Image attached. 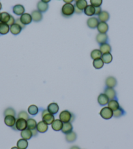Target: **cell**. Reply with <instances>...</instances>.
Masks as SVG:
<instances>
[{"instance_id": "cell-1", "label": "cell", "mask_w": 133, "mask_h": 149, "mask_svg": "<svg viewBox=\"0 0 133 149\" xmlns=\"http://www.w3.org/2000/svg\"><path fill=\"white\" fill-rule=\"evenodd\" d=\"M75 119V116L73 113L67 110L63 111L60 114V120L63 123H66V122H73Z\"/></svg>"}, {"instance_id": "cell-2", "label": "cell", "mask_w": 133, "mask_h": 149, "mask_svg": "<svg viewBox=\"0 0 133 149\" xmlns=\"http://www.w3.org/2000/svg\"><path fill=\"white\" fill-rule=\"evenodd\" d=\"M74 13V6L72 3H65L62 8V14L65 17H69Z\"/></svg>"}, {"instance_id": "cell-3", "label": "cell", "mask_w": 133, "mask_h": 149, "mask_svg": "<svg viewBox=\"0 0 133 149\" xmlns=\"http://www.w3.org/2000/svg\"><path fill=\"white\" fill-rule=\"evenodd\" d=\"M12 128L16 131H22L27 128V120L24 118L17 119L15 126H13Z\"/></svg>"}, {"instance_id": "cell-4", "label": "cell", "mask_w": 133, "mask_h": 149, "mask_svg": "<svg viewBox=\"0 0 133 149\" xmlns=\"http://www.w3.org/2000/svg\"><path fill=\"white\" fill-rule=\"evenodd\" d=\"M100 115L105 120L111 119L113 117V111L108 107H105L100 110Z\"/></svg>"}, {"instance_id": "cell-5", "label": "cell", "mask_w": 133, "mask_h": 149, "mask_svg": "<svg viewBox=\"0 0 133 149\" xmlns=\"http://www.w3.org/2000/svg\"><path fill=\"white\" fill-rule=\"evenodd\" d=\"M104 94H105L106 95H107V97H108V99L110 100L117 99L116 92V90L113 88L106 87L105 89Z\"/></svg>"}, {"instance_id": "cell-6", "label": "cell", "mask_w": 133, "mask_h": 149, "mask_svg": "<svg viewBox=\"0 0 133 149\" xmlns=\"http://www.w3.org/2000/svg\"><path fill=\"white\" fill-rule=\"evenodd\" d=\"M16 122H17V118H16V117L14 116L8 115V116H5V118H4L5 124H6L7 126L11 127V128L13 126H15Z\"/></svg>"}, {"instance_id": "cell-7", "label": "cell", "mask_w": 133, "mask_h": 149, "mask_svg": "<svg viewBox=\"0 0 133 149\" xmlns=\"http://www.w3.org/2000/svg\"><path fill=\"white\" fill-rule=\"evenodd\" d=\"M109 101H110V100L108 99L107 95L105 94H103V93L100 94L97 98L98 103H99L100 106H103H103H105L106 105H108Z\"/></svg>"}, {"instance_id": "cell-8", "label": "cell", "mask_w": 133, "mask_h": 149, "mask_svg": "<svg viewBox=\"0 0 133 149\" xmlns=\"http://www.w3.org/2000/svg\"><path fill=\"white\" fill-rule=\"evenodd\" d=\"M20 20V22L25 26L30 24L33 21L31 15L28 14V13H24L23 15H21Z\"/></svg>"}, {"instance_id": "cell-9", "label": "cell", "mask_w": 133, "mask_h": 149, "mask_svg": "<svg viewBox=\"0 0 133 149\" xmlns=\"http://www.w3.org/2000/svg\"><path fill=\"white\" fill-rule=\"evenodd\" d=\"M36 129L39 133H41V134H44V133L46 132L48 129V125L44 123L43 121H40L39 123H37Z\"/></svg>"}, {"instance_id": "cell-10", "label": "cell", "mask_w": 133, "mask_h": 149, "mask_svg": "<svg viewBox=\"0 0 133 149\" xmlns=\"http://www.w3.org/2000/svg\"><path fill=\"white\" fill-rule=\"evenodd\" d=\"M12 12L16 15H22L25 12V8L22 5H16L12 8Z\"/></svg>"}, {"instance_id": "cell-11", "label": "cell", "mask_w": 133, "mask_h": 149, "mask_svg": "<svg viewBox=\"0 0 133 149\" xmlns=\"http://www.w3.org/2000/svg\"><path fill=\"white\" fill-rule=\"evenodd\" d=\"M60 107L59 105H57V103H51L48 105L47 107V110L50 113H51L52 114H56L58 111H59Z\"/></svg>"}, {"instance_id": "cell-12", "label": "cell", "mask_w": 133, "mask_h": 149, "mask_svg": "<svg viewBox=\"0 0 133 149\" xmlns=\"http://www.w3.org/2000/svg\"><path fill=\"white\" fill-rule=\"evenodd\" d=\"M98 24H99V20L96 17H91L87 20V25L89 28H96Z\"/></svg>"}, {"instance_id": "cell-13", "label": "cell", "mask_w": 133, "mask_h": 149, "mask_svg": "<svg viewBox=\"0 0 133 149\" xmlns=\"http://www.w3.org/2000/svg\"><path fill=\"white\" fill-rule=\"evenodd\" d=\"M73 126L71 122H66V123H63L62 129L61 131H62L63 134L66 135L71 132H73Z\"/></svg>"}, {"instance_id": "cell-14", "label": "cell", "mask_w": 133, "mask_h": 149, "mask_svg": "<svg viewBox=\"0 0 133 149\" xmlns=\"http://www.w3.org/2000/svg\"><path fill=\"white\" fill-rule=\"evenodd\" d=\"M97 30L100 33H106V32L108 31V25L106 22H99V24L97 26Z\"/></svg>"}, {"instance_id": "cell-15", "label": "cell", "mask_w": 133, "mask_h": 149, "mask_svg": "<svg viewBox=\"0 0 133 149\" xmlns=\"http://www.w3.org/2000/svg\"><path fill=\"white\" fill-rule=\"evenodd\" d=\"M63 124V123L60 120V119L54 120V121L53 122L52 124H51L52 128L54 130V131H56V132L61 131L62 129Z\"/></svg>"}, {"instance_id": "cell-16", "label": "cell", "mask_w": 133, "mask_h": 149, "mask_svg": "<svg viewBox=\"0 0 133 149\" xmlns=\"http://www.w3.org/2000/svg\"><path fill=\"white\" fill-rule=\"evenodd\" d=\"M105 84L106 87L114 88L117 85V80L114 77H108L105 81Z\"/></svg>"}, {"instance_id": "cell-17", "label": "cell", "mask_w": 133, "mask_h": 149, "mask_svg": "<svg viewBox=\"0 0 133 149\" xmlns=\"http://www.w3.org/2000/svg\"><path fill=\"white\" fill-rule=\"evenodd\" d=\"M42 121H43L44 123H46L48 125H51L52 124V122L54 121L55 117L54 114L49 113L46 114H45L44 116H42Z\"/></svg>"}, {"instance_id": "cell-18", "label": "cell", "mask_w": 133, "mask_h": 149, "mask_svg": "<svg viewBox=\"0 0 133 149\" xmlns=\"http://www.w3.org/2000/svg\"><path fill=\"white\" fill-rule=\"evenodd\" d=\"M31 18H32V20L35 22H39L42 19V13L39 11L38 10H33L31 14Z\"/></svg>"}, {"instance_id": "cell-19", "label": "cell", "mask_w": 133, "mask_h": 149, "mask_svg": "<svg viewBox=\"0 0 133 149\" xmlns=\"http://www.w3.org/2000/svg\"><path fill=\"white\" fill-rule=\"evenodd\" d=\"M108 40V37L106 33H99L96 37V41L98 43L102 45L103 43H106Z\"/></svg>"}, {"instance_id": "cell-20", "label": "cell", "mask_w": 133, "mask_h": 149, "mask_svg": "<svg viewBox=\"0 0 133 149\" xmlns=\"http://www.w3.org/2000/svg\"><path fill=\"white\" fill-rule=\"evenodd\" d=\"M20 135L22 139H24L26 140H30V139H31V137H33L31 130L28 128H26L24 130L21 131Z\"/></svg>"}, {"instance_id": "cell-21", "label": "cell", "mask_w": 133, "mask_h": 149, "mask_svg": "<svg viewBox=\"0 0 133 149\" xmlns=\"http://www.w3.org/2000/svg\"><path fill=\"white\" fill-rule=\"evenodd\" d=\"M22 30V28H21L19 25L17 24H16V23H15L14 24H12V26H10V33L15 36L18 35V34L21 32Z\"/></svg>"}, {"instance_id": "cell-22", "label": "cell", "mask_w": 133, "mask_h": 149, "mask_svg": "<svg viewBox=\"0 0 133 149\" xmlns=\"http://www.w3.org/2000/svg\"><path fill=\"white\" fill-rule=\"evenodd\" d=\"M84 13L85 15L88 16V17H91V16L95 15V7L91 5H87L84 10Z\"/></svg>"}, {"instance_id": "cell-23", "label": "cell", "mask_w": 133, "mask_h": 149, "mask_svg": "<svg viewBox=\"0 0 133 149\" xmlns=\"http://www.w3.org/2000/svg\"><path fill=\"white\" fill-rule=\"evenodd\" d=\"M98 18H99V20H100V22H106L110 19V14L106 10H102V12L98 15Z\"/></svg>"}, {"instance_id": "cell-24", "label": "cell", "mask_w": 133, "mask_h": 149, "mask_svg": "<svg viewBox=\"0 0 133 149\" xmlns=\"http://www.w3.org/2000/svg\"><path fill=\"white\" fill-rule=\"evenodd\" d=\"M37 9L41 13H44L48 9V5L46 3H44L42 1H40L37 3Z\"/></svg>"}, {"instance_id": "cell-25", "label": "cell", "mask_w": 133, "mask_h": 149, "mask_svg": "<svg viewBox=\"0 0 133 149\" xmlns=\"http://www.w3.org/2000/svg\"><path fill=\"white\" fill-rule=\"evenodd\" d=\"M87 2L86 0H77L75 3V7L80 10H84L87 7Z\"/></svg>"}, {"instance_id": "cell-26", "label": "cell", "mask_w": 133, "mask_h": 149, "mask_svg": "<svg viewBox=\"0 0 133 149\" xmlns=\"http://www.w3.org/2000/svg\"><path fill=\"white\" fill-rule=\"evenodd\" d=\"M108 107L110 109H111L113 111H114L118 109L120 106H119L118 101L117 100V99H116V100H111L109 101V102L108 103Z\"/></svg>"}, {"instance_id": "cell-27", "label": "cell", "mask_w": 133, "mask_h": 149, "mask_svg": "<svg viewBox=\"0 0 133 149\" xmlns=\"http://www.w3.org/2000/svg\"><path fill=\"white\" fill-rule=\"evenodd\" d=\"M10 31L9 26L6 23L0 22V34L1 35H6Z\"/></svg>"}, {"instance_id": "cell-28", "label": "cell", "mask_w": 133, "mask_h": 149, "mask_svg": "<svg viewBox=\"0 0 133 149\" xmlns=\"http://www.w3.org/2000/svg\"><path fill=\"white\" fill-rule=\"evenodd\" d=\"M101 59L103 60L104 63H106V64H108V63L112 62V61L113 60V57L110 52H108V53H105V54H103Z\"/></svg>"}, {"instance_id": "cell-29", "label": "cell", "mask_w": 133, "mask_h": 149, "mask_svg": "<svg viewBox=\"0 0 133 149\" xmlns=\"http://www.w3.org/2000/svg\"><path fill=\"white\" fill-rule=\"evenodd\" d=\"M77 139V134L74 132H71L69 134H66L65 136V139L68 143H73Z\"/></svg>"}, {"instance_id": "cell-30", "label": "cell", "mask_w": 133, "mask_h": 149, "mask_svg": "<svg viewBox=\"0 0 133 149\" xmlns=\"http://www.w3.org/2000/svg\"><path fill=\"white\" fill-rule=\"evenodd\" d=\"M99 50H100V52H102V54H105V53L110 52L112 48L110 45L107 43V42H106V43H103L100 45Z\"/></svg>"}, {"instance_id": "cell-31", "label": "cell", "mask_w": 133, "mask_h": 149, "mask_svg": "<svg viewBox=\"0 0 133 149\" xmlns=\"http://www.w3.org/2000/svg\"><path fill=\"white\" fill-rule=\"evenodd\" d=\"M17 145L19 149H26L28 147V141L26 139H20L18 141Z\"/></svg>"}, {"instance_id": "cell-32", "label": "cell", "mask_w": 133, "mask_h": 149, "mask_svg": "<svg viewBox=\"0 0 133 149\" xmlns=\"http://www.w3.org/2000/svg\"><path fill=\"white\" fill-rule=\"evenodd\" d=\"M125 114V111L121 107H119L117 110L113 111V116L116 118H120V117L123 116Z\"/></svg>"}, {"instance_id": "cell-33", "label": "cell", "mask_w": 133, "mask_h": 149, "mask_svg": "<svg viewBox=\"0 0 133 149\" xmlns=\"http://www.w3.org/2000/svg\"><path fill=\"white\" fill-rule=\"evenodd\" d=\"M37 123L35 120L32 118H30L27 120V128L31 130L36 129Z\"/></svg>"}, {"instance_id": "cell-34", "label": "cell", "mask_w": 133, "mask_h": 149, "mask_svg": "<svg viewBox=\"0 0 133 149\" xmlns=\"http://www.w3.org/2000/svg\"><path fill=\"white\" fill-rule=\"evenodd\" d=\"M28 113L30 114L31 116H35L38 114L39 111V109L35 105H31L30 107H28Z\"/></svg>"}, {"instance_id": "cell-35", "label": "cell", "mask_w": 133, "mask_h": 149, "mask_svg": "<svg viewBox=\"0 0 133 149\" xmlns=\"http://www.w3.org/2000/svg\"><path fill=\"white\" fill-rule=\"evenodd\" d=\"M104 64H105V63L103 62L101 58H97V59L94 60V62H93V65L97 70H100V69L103 68Z\"/></svg>"}, {"instance_id": "cell-36", "label": "cell", "mask_w": 133, "mask_h": 149, "mask_svg": "<svg viewBox=\"0 0 133 149\" xmlns=\"http://www.w3.org/2000/svg\"><path fill=\"white\" fill-rule=\"evenodd\" d=\"M10 15L7 12H3L0 15V22L7 23L10 19Z\"/></svg>"}, {"instance_id": "cell-37", "label": "cell", "mask_w": 133, "mask_h": 149, "mask_svg": "<svg viewBox=\"0 0 133 149\" xmlns=\"http://www.w3.org/2000/svg\"><path fill=\"white\" fill-rule=\"evenodd\" d=\"M102 52H100V50L99 49H95L92 50L91 52V58L93 60L97 59V58H101L102 57Z\"/></svg>"}, {"instance_id": "cell-38", "label": "cell", "mask_w": 133, "mask_h": 149, "mask_svg": "<svg viewBox=\"0 0 133 149\" xmlns=\"http://www.w3.org/2000/svg\"><path fill=\"white\" fill-rule=\"evenodd\" d=\"M4 116H8V115H11V116H16V111L12 107H8L4 111Z\"/></svg>"}, {"instance_id": "cell-39", "label": "cell", "mask_w": 133, "mask_h": 149, "mask_svg": "<svg viewBox=\"0 0 133 149\" xmlns=\"http://www.w3.org/2000/svg\"><path fill=\"white\" fill-rule=\"evenodd\" d=\"M18 118H24L27 120L28 119L30 118V116L28 114V113L25 111H20L18 114Z\"/></svg>"}, {"instance_id": "cell-40", "label": "cell", "mask_w": 133, "mask_h": 149, "mask_svg": "<svg viewBox=\"0 0 133 149\" xmlns=\"http://www.w3.org/2000/svg\"><path fill=\"white\" fill-rule=\"evenodd\" d=\"M90 3L95 7H100L103 3V0H90Z\"/></svg>"}, {"instance_id": "cell-41", "label": "cell", "mask_w": 133, "mask_h": 149, "mask_svg": "<svg viewBox=\"0 0 133 149\" xmlns=\"http://www.w3.org/2000/svg\"><path fill=\"white\" fill-rule=\"evenodd\" d=\"M15 23V20L14 17H13L12 16L10 15V19L9 20V22H8L7 24L8 25L10 26H12V24H14Z\"/></svg>"}, {"instance_id": "cell-42", "label": "cell", "mask_w": 133, "mask_h": 149, "mask_svg": "<svg viewBox=\"0 0 133 149\" xmlns=\"http://www.w3.org/2000/svg\"><path fill=\"white\" fill-rule=\"evenodd\" d=\"M15 23L16 24H18L19 25L21 28H22V29L23 28H25V25H24L23 24L20 22V18H18V19H17V20H15Z\"/></svg>"}, {"instance_id": "cell-43", "label": "cell", "mask_w": 133, "mask_h": 149, "mask_svg": "<svg viewBox=\"0 0 133 149\" xmlns=\"http://www.w3.org/2000/svg\"><path fill=\"white\" fill-rule=\"evenodd\" d=\"M101 12H102V9H101V7H95V15H99Z\"/></svg>"}, {"instance_id": "cell-44", "label": "cell", "mask_w": 133, "mask_h": 149, "mask_svg": "<svg viewBox=\"0 0 133 149\" xmlns=\"http://www.w3.org/2000/svg\"><path fill=\"white\" fill-rule=\"evenodd\" d=\"M41 110V116H42H42H44L45 114H48V113H49V112H48V111L47 110V109H40Z\"/></svg>"}, {"instance_id": "cell-45", "label": "cell", "mask_w": 133, "mask_h": 149, "mask_svg": "<svg viewBox=\"0 0 133 149\" xmlns=\"http://www.w3.org/2000/svg\"><path fill=\"white\" fill-rule=\"evenodd\" d=\"M31 132H32L33 137H36V136H37V135H38V133H39V132L37 131V129L32 130H31Z\"/></svg>"}, {"instance_id": "cell-46", "label": "cell", "mask_w": 133, "mask_h": 149, "mask_svg": "<svg viewBox=\"0 0 133 149\" xmlns=\"http://www.w3.org/2000/svg\"><path fill=\"white\" fill-rule=\"evenodd\" d=\"M74 12H75L76 13H77V14H80V13H81L82 11L80 10H79L78 9H77L76 7H74Z\"/></svg>"}, {"instance_id": "cell-47", "label": "cell", "mask_w": 133, "mask_h": 149, "mask_svg": "<svg viewBox=\"0 0 133 149\" xmlns=\"http://www.w3.org/2000/svg\"><path fill=\"white\" fill-rule=\"evenodd\" d=\"M74 0H63V1H64L65 3H71Z\"/></svg>"}, {"instance_id": "cell-48", "label": "cell", "mask_w": 133, "mask_h": 149, "mask_svg": "<svg viewBox=\"0 0 133 149\" xmlns=\"http://www.w3.org/2000/svg\"><path fill=\"white\" fill-rule=\"evenodd\" d=\"M70 149H80L78 146H73Z\"/></svg>"}, {"instance_id": "cell-49", "label": "cell", "mask_w": 133, "mask_h": 149, "mask_svg": "<svg viewBox=\"0 0 133 149\" xmlns=\"http://www.w3.org/2000/svg\"><path fill=\"white\" fill-rule=\"evenodd\" d=\"M41 1L44 2V3H49L50 1H51V0H41Z\"/></svg>"}, {"instance_id": "cell-50", "label": "cell", "mask_w": 133, "mask_h": 149, "mask_svg": "<svg viewBox=\"0 0 133 149\" xmlns=\"http://www.w3.org/2000/svg\"><path fill=\"white\" fill-rule=\"evenodd\" d=\"M11 149H19L17 147H12Z\"/></svg>"}, {"instance_id": "cell-51", "label": "cell", "mask_w": 133, "mask_h": 149, "mask_svg": "<svg viewBox=\"0 0 133 149\" xmlns=\"http://www.w3.org/2000/svg\"><path fill=\"white\" fill-rule=\"evenodd\" d=\"M1 8H2V5L1 3V2H0V10L1 9Z\"/></svg>"}, {"instance_id": "cell-52", "label": "cell", "mask_w": 133, "mask_h": 149, "mask_svg": "<svg viewBox=\"0 0 133 149\" xmlns=\"http://www.w3.org/2000/svg\"><path fill=\"white\" fill-rule=\"evenodd\" d=\"M0 15H1V13H0Z\"/></svg>"}]
</instances>
